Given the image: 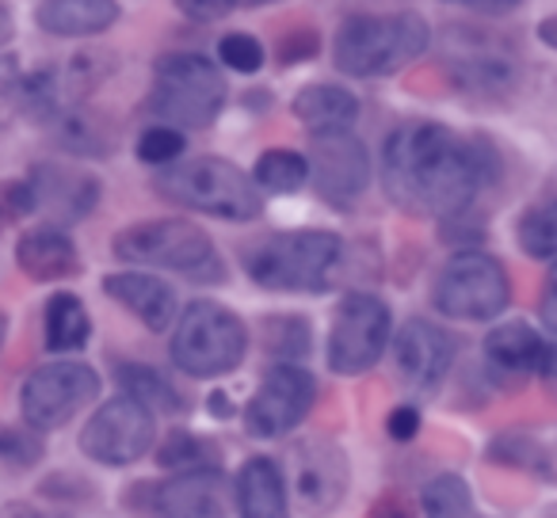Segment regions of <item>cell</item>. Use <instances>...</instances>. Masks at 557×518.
<instances>
[{"mask_svg": "<svg viewBox=\"0 0 557 518\" xmlns=\"http://www.w3.org/2000/svg\"><path fill=\"white\" fill-rule=\"evenodd\" d=\"M516 240L531 260H554L557 255V199L527 206L516 222Z\"/></svg>", "mask_w": 557, "mask_h": 518, "instance_id": "obj_28", "label": "cell"}, {"mask_svg": "<svg viewBox=\"0 0 557 518\" xmlns=\"http://www.w3.org/2000/svg\"><path fill=\"white\" fill-rule=\"evenodd\" d=\"M225 80L218 65L202 54H161L153 65L149 108L176 126H210L222 115Z\"/></svg>", "mask_w": 557, "mask_h": 518, "instance_id": "obj_7", "label": "cell"}, {"mask_svg": "<svg viewBox=\"0 0 557 518\" xmlns=\"http://www.w3.org/2000/svg\"><path fill=\"white\" fill-rule=\"evenodd\" d=\"M149 492V510L172 518H207L222 515L225 500V472L222 465H207V469H176L161 484H141Z\"/></svg>", "mask_w": 557, "mask_h": 518, "instance_id": "obj_15", "label": "cell"}, {"mask_svg": "<svg viewBox=\"0 0 557 518\" xmlns=\"http://www.w3.org/2000/svg\"><path fill=\"white\" fill-rule=\"evenodd\" d=\"M432 42V31L412 12L394 16H348L336 31V70L348 77H389L417 62Z\"/></svg>", "mask_w": 557, "mask_h": 518, "instance_id": "obj_4", "label": "cell"}, {"mask_svg": "<svg viewBox=\"0 0 557 518\" xmlns=\"http://www.w3.org/2000/svg\"><path fill=\"white\" fill-rule=\"evenodd\" d=\"M119 20V0H42L39 27L58 39H88Z\"/></svg>", "mask_w": 557, "mask_h": 518, "instance_id": "obj_23", "label": "cell"}, {"mask_svg": "<svg viewBox=\"0 0 557 518\" xmlns=\"http://www.w3.org/2000/svg\"><path fill=\"white\" fill-rule=\"evenodd\" d=\"M248 4H275V0H248Z\"/></svg>", "mask_w": 557, "mask_h": 518, "instance_id": "obj_47", "label": "cell"}, {"mask_svg": "<svg viewBox=\"0 0 557 518\" xmlns=\"http://www.w3.org/2000/svg\"><path fill=\"white\" fill-rule=\"evenodd\" d=\"M310 325L298 313H278V317L263 320V351L278 363H295V358L310 355Z\"/></svg>", "mask_w": 557, "mask_h": 518, "instance_id": "obj_29", "label": "cell"}, {"mask_svg": "<svg viewBox=\"0 0 557 518\" xmlns=\"http://www.w3.org/2000/svg\"><path fill=\"white\" fill-rule=\"evenodd\" d=\"M488 462L511 465V469H531V472H539L542 480H557V472L549 469L546 450L534 439H527V434H504V439H496L493 446H488Z\"/></svg>", "mask_w": 557, "mask_h": 518, "instance_id": "obj_33", "label": "cell"}, {"mask_svg": "<svg viewBox=\"0 0 557 518\" xmlns=\"http://www.w3.org/2000/svg\"><path fill=\"white\" fill-rule=\"evenodd\" d=\"M115 255L123 264L157 267V271H176L195 282H214L225 275L222 260H218L214 240L202 229L187 222H138L126 225L111 240Z\"/></svg>", "mask_w": 557, "mask_h": 518, "instance_id": "obj_5", "label": "cell"}, {"mask_svg": "<svg viewBox=\"0 0 557 518\" xmlns=\"http://www.w3.org/2000/svg\"><path fill=\"white\" fill-rule=\"evenodd\" d=\"M493 164L496 153L485 138H462L443 123H405L382 153V187L394 206L450 222L493 179Z\"/></svg>", "mask_w": 557, "mask_h": 518, "instance_id": "obj_1", "label": "cell"}, {"mask_svg": "<svg viewBox=\"0 0 557 518\" xmlns=\"http://www.w3.org/2000/svg\"><path fill=\"white\" fill-rule=\"evenodd\" d=\"M344 264V240L325 229L268 232L245 248V275L263 290L321 294Z\"/></svg>", "mask_w": 557, "mask_h": 518, "instance_id": "obj_2", "label": "cell"}, {"mask_svg": "<svg viewBox=\"0 0 557 518\" xmlns=\"http://www.w3.org/2000/svg\"><path fill=\"white\" fill-rule=\"evenodd\" d=\"M539 39L546 42L549 50H557V16L542 20V24H539Z\"/></svg>", "mask_w": 557, "mask_h": 518, "instance_id": "obj_44", "label": "cell"}, {"mask_svg": "<svg viewBox=\"0 0 557 518\" xmlns=\"http://www.w3.org/2000/svg\"><path fill=\"white\" fill-rule=\"evenodd\" d=\"M386 431L394 442H412L420 434V412L412 408V404H397L386 419Z\"/></svg>", "mask_w": 557, "mask_h": 518, "instance_id": "obj_38", "label": "cell"}, {"mask_svg": "<svg viewBox=\"0 0 557 518\" xmlns=\"http://www.w3.org/2000/svg\"><path fill=\"white\" fill-rule=\"evenodd\" d=\"M237 510L245 518L287 515V477L271 457H248L237 472Z\"/></svg>", "mask_w": 557, "mask_h": 518, "instance_id": "obj_22", "label": "cell"}, {"mask_svg": "<svg viewBox=\"0 0 557 518\" xmlns=\"http://www.w3.org/2000/svg\"><path fill=\"white\" fill-rule=\"evenodd\" d=\"M153 187L169 202H176V206H187L207 217H222V222H252V217L263 214L256 179H248L225 156L172 161L157 172Z\"/></svg>", "mask_w": 557, "mask_h": 518, "instance_id": "obj_3", "label": "cell"}, {"mask_svg": "<svg viewBox=\"0 0 557 518\" xmlns=\"http://www.w3.org/2000/svg\"><path fill=\"white\" fill-rule=\"evenodd\" d=\"M0 222H4V217H0Z\"/></svg>", "mask_w": 557, "mask_h": 518, "instance_id": "obj_48", "label": "cell"}, {"mask_svg": "<svg viewBox=\"0 0 557 518\" xmlns=\"http://www.w3.org/2000/svg\"><path fill=\"white\" fill-rule=\"evenodd\" d=\"M313 54H318V31H298L278 47L283 62H298V58H313Z\"/></svg>", "mask_w": 557, "mask_h": 518, "instance_id": "obj_40", "label": "cell"}, {"mask_svg": "<svg viewBox=\"0 0 557 518\" xmlns=\"http://www.w3.org/2000/svg\"><path fill=\"white\" fill-rule=\"evenodd\" d=\"M485 358L508 378H527V374H542V378H557V348L546 343L531 325L523 320H508L496 325L485 336Z\"/></svg>", "mask_w": 557, "mask_h": 518, "instance_id": "obj_18", "label": "cell"}, {"mask_svg": "<svg viewBox=\"0 0 557 518\" xmlns=\"http://www.w3.org/2000/svg\"><path fill=\"white\" fill-rule=\"evenodd\" d=\"M539 313H542V325L549 332H557V260L546 275V287H542V302H539Z\"/></svg>", "mask_w": 557, "mask_h": 518, "instance_id": "obj_41", "label": "cell"}, {"mask_svg": "<svg viewBox=\"0 0 557 518\" xmlns=\"http://www.w3.org/2000/svg\"><path fill=\"white\" fill-rule=\"evenodd\" d=\"M290 477L298 500L310 507H336L348 492V462L333 442H298L290 450Z\"/></svg>", "mask_w": 557, "mask_h": 518, "instance_id": "obj_17", "label": "cell"}, {"mask_svg": "<svg viewBox=\"0 0 557 518\" xmlns=\"http://www.w3.org/2000/svg\"><path fill=\"white\" fill-rule=\"evenodd\" d=\"M153 408L123 393L96 408V416L81 431V450L100 465H131L153 446Z\"/></svg>", "mask_w": 557, "mask_h": 518, "instance_id": "obj_13", "label": "cell"}, {"mask_svg": "<svg viewBox=\"0 0 557 518\" xmlns=\"http://www.w3.org/2000/svg\"><path fill=\"white\" fill-rule=\"evenodd\" d=\"M12 35H16V20H12V12L0 4V47H9Z\"/></svg>", "mask_w": 557, "mask_h": 518, "instance_id": "obj_43", "label": "cell"}, {"mask_svg": "<svg viewBox=\"0 0 557 518\" xmlns=\"http://www.w3.org/2000/svg\"><path fill=\"white\" fill-rule=\"evenodd\" d=\"M20 70L12 58H0V115L20 111Z\"/></svg>", "mask_w": 557, "mask_h": 518, "instance_id": "obj_39", "label": "cell"}, {"mask_svg": "<svg viewBox=\"0 0 557 518\" xmlns=\"http://www.w3.org/2000/svg\"><path fill=\"white\" fill-rule=\"evenodd\" d=\"M88 336H92V320H88L85 302L70 290H58L47 302V351L73 355L85 348Z\"/></svg>", "mask_w": 557, "mask_h": 518, "instance_id": "obj_25", "label": "cell"}, {"mask_svg": "<svg viewBox=\"0 0 557 518\" xmlns=\"http://www.w3.org/2000/svg\"><path fill=\"white\" fill-rule=\"evenodd\" d=\"M187 153V141L176 126H149L138 138V161L153 164V168H164V164L180 161Z\"/></svg>", "mask_w": 557, "mask_h": 518, "instance_id": "obj_34", "label": "cell"}, {"mask_svg": "<svg viewBox=\"0 0 557 518\" xmlns=\"http://www.w3.org/2000/svg\"><path fill=\"white\" fill-rule=\"evenodd\" d=\"M252 179L263 191L290 194L310 184V164H306V156L295 153V149H268V153H260V161H256Z\"/></svg>", "mask_w": 557, "mask_h": 518, "instance_id": "obj_27", "label": "cell"}, {"mask_svg": "<svg viewBox=\"0 0 557 518\" xmlns=\"http://www.w3.org/2000/svg\"><path fill=\"white\" fill-rule=\"evenodd\" d=\"M248 355V332L233 309L218 302H191L176 320L172 363L187 378H222L233 374Z\"/></svg>", "mask_w": 557, "mask_h": 518, "instance_id": "obj_6", "label": "cell"}, {"mask_svg": "<svg viewBox=\"0 0 557 518\" xmlns=\"http://www.w3.org/2000/svg\"><path fill=\"white\" fill-rule=\"evenodd\" d=\"M511 282L500 260L485 252H458L447 260V267L435 279V309L455 320H493L508 309Z\"/></svg>", "mask_w": 557, "mask_h": 518, "instance_id": "obj_8", "label": "cell"}, {"mask_svg": "<svg viewBox=\"0 0 557 518\" xmlns=\"http://www.w3.org/2000/svg\"><path fill=\"white\" fill-rule=\"evenodd\" d=\"M100 396V374L88 363L77 358H62V363H47L24 381L20 389V408L24 419L39 431H54L65 427L81 408Z\"/></svg>", "mask_w": 557, "mask_h": 518, "instance_id": "obj_10", "label": "cell"}, {"mask_svg": "<svg viewBox=\"0 0 557 518\" xmlns=\"http://www.w3.org/2000/svg\"><path fill=\"white\" fill-rule=\"evenodd\" d=\"M42 439L39 427H12L0 424V472L20 477V472L35 469L42 462Z\"/></svg>", "mask_w": 557, "mask_h": 518, "instance_id": "obj_31", "label": "cell"}, {"mask_svg": "<svg viewBox=\"0 0 557 518\" xmlns=\"http://www.w3.org/2000/svg\"><path fill=\"white\" fill-rule=\"evenodd\" d=\"M157 465L161 469H207V465H222V450L207 442L202 434H169L164 446L157 450Z\"/></svg>", "mask_w": 557, "mask_h": 518, "instance_id": "obj_30", "label": "cell"}, {"mask_svg": "<svg viewBox=\"0 0 557 518\" xmlns=\"http://www.w3.org/2000/svg\"><path fill=\"white\" fill-rule=\"evenodd\" d=\"M306 130H344L359 118V100L341 85H310L290 103Z\"/></svg>", "mask_w": 557, "mask_h": 518, "instance_id": "obj_24", "label": "cell"}, {"mask_svg": "<svg viewBox=\"0 0 557 518\" xmlns=\"http://www.w3.org/2000/svg\"><path fill=\"white\" fill-rule=\"evenodd\" d=\"M103 294L115 298L123 309H131L149 332H164L172 325V317H176V294L157 275L115 271L103 279Z\"/></svg>", "mask_w": 557, "mask_h": 518, "instance_id": "obj_19", "label": "cell"}, {"mask_svg": "<svg viewBox=\"0 0 557 518\" xmlns=\"http://www.w3.org/2000/svg\"><path fill=\"white\" fill-rule=\"evenodd\" d=\"M424 510L435 518H458L473 515V495L458 472H443V477L428 480L424 484Z\"/></svg>", "mask_w": 557, "mask_h": 518, "instance_id": "obj_32", "label": "cell"}, {"mask_svg": "<svg viewBox=\"0 0 557 518\" xmlns=\"http://www.w3.org/2000/svg\"><path fill=\"white\" fill-rule=\"evenodd\" d=\"M455 336L447 328L432 325L424 317H412L405 320L394 340L397 374L412 389H435L450 374V366H455Z\"/></svg>", "mask_w": 557, "mask_h": 518, "instance_id": "obj_14", "label": "cell"}, {"mask_svg": "<svg viewBox=\"0 0 557 518\" xmlns=\"http://www.w3.org/2000/svg\"><path fill=\"white\" fill-rule=\"evenodd\" d=\"M389 348V305L379 294H344L329 332V370L356 378L367 374Z\"/></svg>", "mask_w": 557, "mask_h": 518, "instance_id": "obj_9", "label": "cell"}, {"mask_svg": "<svg viewBox=\"0 0 557 518\" xmlns=\"http://www.w3.org/2000/svg\"><path fill=\"white\" fill-rule=\"evenodd\" d=\"M16 264L35 282H65L81 271V255L62 229H32L20 237Z\"/></svg>", "mask_w": 557, "mask_h": 518, "instance_id": "obj_20", "label": "cell"}, {"mask_svg": "<svg viewBox=\"0 0 557 518\" xmlns=\"http://www.w3.org/2000/svg\"><path fill=\"white\" fill-rule=\"evenodd\" d=\"M0 206L9 210L12 217H27L35 210V187L32 179H9L0 191Z\"/></svg>", "mask_w": 557, "mask_h": 518, "instance_id": "obj_37", "label": "cell"}, {"mask_svg": "<svg viewBox=\"0 0 557 518\" xmlns=\"http://www.w3.org/2000/svg\"><path fill=\"white\" fill-rule=\"evenodd\" d=\"M313 374L302 370L295 363H278L268 370V378L260 381V389L252 393L245 408V427L252 439H283L290 434L313 408Z\"/></svg>", "mask_w": 557, "mask_h": 518, "instance_id": "obj_12", "label": "cell"}, {"mask_svg": "<svg viewBox=\"0 0 557 518\" xmlns=\"http://www.w3.org/2000/svg\"><path fill=\"white\" fill-rule=\"evenodd\" d=\"M172 4L195 24H214V20H225L237 9V0H172Z\"/></svg>", "mask_w": 557, "mask_h": 518, "instance_id": "obj_36", "label": "cell"}, {"mask_svg": "<svg viewBox=\"0 0 557 518\" xmlns=\"http://www.w3.org/2000/svg\"><path fill=\"white\" fill-rule=\"evenodd\" d=\"M450 4H462V9L488 12V16H508V12L519 9V0H450Z\"/></svg>", "mask_w": 557, "mask_h": 518, "instance_id": "obj_42", "label": "cell"}, {"mask_svg": "<svg viewBox=\"0 0 557 518\" xmlns=\"http://www.w3.org/2000/svg\"><path fill=\"white\" fill-rule=\"evenodd\" d=\"M310 184L329 206L351 210L363 199L367 184H371V153L363 141L344 130H310Z\"/></svg>", "mask_w": 557, "mask_h": 518, "instance_id": "obj_11", "label": "cell"}, {"mask_svg": "<svg viewBox=\"0 0 557 518\" xmlns=\"http://www.w3.org/2000/svg\"><path fill=\"white\" fill-rule=\"evenodd\" d=\"M218 58H222V65L233 73H256L263 65V47L252 35H225V39L218 42Z\"/></svg>", "mask_w": 557, "mask_h": 518, "instance_id": "obj_35", "label": "cell"}, {"mask_svg": "<svg viewBox=\"0 0 557 518\" xmlns=\"http://www.w3.org/2000/svg\"><path fill=\"white\" fill-rule=\"evenodd\" d=\"M210 412H214V416H222V419H230V416H233L230 396H225V393H214V396H210Z\"/></svg>", "mask_w": 557, "mask_h": 518, "instance_id": "obj_45", "label": "cell"}, {"mask_svg": "<svg viewBox=\"0 0 557 518\" xmlns=\"http://www.w3.org/2000/svg\"><path fill=\"white\" fill-rule=\"evenodd\" d=\"M27 179L35 187V210H42L54 225L81 222L100 202V179L70 164H35Z\"/></svg>", "mask_w": 557, "mask_h": 518, "instance_id": "obj_16", "label": "cell"}, {"mask_svg": "<svg viewBox=\"0 0 557 518\" xmlns=\"http://www.w3.org/2000/svg\"><path fill=\"white\" fill-rule=\"evenodd\" d=\"M4 336H9V317L0 313V348H4Z\"/></svg>", "mask_w": 557, "mask_h": 518, "instance_id": "obj_46", "label": "cell"}, {"mask_svg": "<svg viewBox=\"0 0 557 518\" xmlns=\"http://www.w3.org/2000/svg\"><path fill=\"white\" fill-rule=\"evenodd\" d=\"M119 386H123L126 396H134V401H141L146 408H153V412H169V416L184 412L180 393L172 389V381L164 378L157 366H146V363L119 366Z\"/></svg>", "mask_w": 557, "mask_h": 518, "instance_id": "obj_26", "label": "cell"}, {"mask_svg": "<svg viewBox=\"0 0 557 518\" xmlns=\"http://www.w3.org/2000/svg\"><path fill=\"white\" fill-rule=\"evenodd\" d=\"M450 77L458 80L462 88L470 92H485V96H496L516 80V62L496 47V39H485V47L473 50L470 42H458L450 50V62H447Z\"/></svg>", "mask_w": 557, "mask_h": 518, "instance_id": "obj_21", "label": "cell"}]
</instances>
